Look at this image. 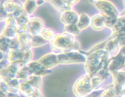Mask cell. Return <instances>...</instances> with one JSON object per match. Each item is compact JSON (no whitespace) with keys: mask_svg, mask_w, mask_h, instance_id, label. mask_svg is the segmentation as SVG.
<instances>
[{"mask_svg":"<svg viewBox=\"0 0 125 97\" xmlns=\"http://www.w3.org/2000/svg\"><path fill=\"white\" fill-rule=\"evenodd\" d=\"M29 68V70L31 71L32 75L43 76L50 73V70L43 66L38 61H33L29 62L26 65Z\"/></svg>","mask_w":125,"mask_h":97,"instance_id":"11","label":"cell"},{"mask_svg":"<svg viewBox=\"0 0 125 97\" xmlns=\"http://www.w3.org/2000/svg\"><path fill=\"white\" fill-rule=\"evenodd\" d=\"M64 32L68 33L72 35H77L80 33V30L76 25H71L65 26L64 28Z\"/></svg>","mask_w":125,"mask_h":97,"instance_id":"27","label":"cell"},{"mask_svg":"<svg viewBox=\"0 0 125 97\" xmlns=\"http://www.w3.org/2000/svg\"><path fill=\"white\" fill-rule=\"evenodd\" d=\"M103 79L97 76H93L91 78V86L92 88L93 89V91L97 90L100 88L103 84Z\"/></svg>","mask_w":125,"mask_h":97,"instance_id":"28","label":"cell"},{"mask_svg":"<svg viewBox=\"0 0 125 97\" xmlns=\"http://www.w3.org/2000/svg\"><path fill=\"white\" fill-rule=\"evenodd\" d=\"M10 50V39L1 35V52L7 53Z\"/></svg>","mask_w":125,"mask_h":97,"instance_id":"29","label":"cell"},{"mask_svg":"<svg viewBox=\"0 0 125 97\" xmlns=\"http://www.w3.org/2000/svg\"><path fill=\"white\" fill-rule=\"evenodd\" d=\"M8 73L10 74V75L16 77V75L19 71V66L16 64H10L8 65V66L5 69Z\"/></svg>","mask_w":125,"mask_h":97,"instance_id":"30","label":"cell"},{"mask_svg":"<svg viewBox=\"0 0 125 97\" xmlns=\"http://www.w3.org/2000/svg\"><path fill=\"white\" fill-rule=\"evenodd\" d=\"M38 4L36 1H26L23 4V9L25 12L28 16H31L35 12L37 9Z\"/></svg>","mask_w":125,"mask_h":97,"instance_id":"20","label":"cell"},{"mask_svg":"<svg viewBox=\"0 0 125 97\" xmlns=\"http://www.w3.org/2000/svg\"><path fill=\"white\" fill-rule=\"evenodd\" d=\"M50 46L53 52L57 54L79 51V45L73 35L66 32L55 35L50 42Z\"/></svg>","mask_w":125,"mask_h":97,"instance_id":"1","label":"cell"},{"mask_svg":"<svg viewBox=\"0 0 125 97\" xmlns=\"http://www.w3.org/2000/svg\"><path fill=\"white\" fill-rule=\"evenodd\" d=\"M117 90L115 87H111L103 91L101 97H115L116 95Z\"/></svg>","mask_w":125,"mask_h":97,"instance_id":"31","label":"cell"},{"mask_svg":"<svg viewBox=\"0 0 125 97\" xmlns=\"http://www.w3.org/2000/svg\"><path fill=\"white\" fill-rule=\"evenodd\" d=\"M103 91H94L93 93H92L90 95H87L85 97H99V96L101 95L102 93H103Z\"/></svg>","mask_w":125,"mask_h":97,"instance_id":"36","label":"cell"},{"mask_svg":"<svg viewBox=\"0 0 125 97\" xmlns=\"http://www.w3.org/2000/svg\"><path fill=\"white\" fill-rule=\"evenodd\" d=\"M113 75V80L115 84V88L117 90L118 88H119L124 84V81L125 80V74L123 73H120L117 71L112 72Z\"/></svg>","mask_w":125,"mask_h":97,"instance_id":"19","label":"cell"},{"mask_svg":"<svg viewBox=\"0 0 125 97\" xmlns=\"http://www.w3.org/2000/svg\"><path fill=\"white\" fill-rule=\"evenodd\" d=\"M8 89H9V87H8L7 84L4 81H1V91L8 93Z\"/></svg>","mask_w":125,"mask_h":97,"instance_id":"35","label":"cell"},{"mask_svg":"<svg viewBox=\"0 0 125 97\" xmlns=\"http://www.w3.org/2000/svg\"><path fill=\"white\" fill-rule=\"evenodd\" d=\"M33 35L28 32H23L18 34L17 36L18 43L20 44L19 50L21 51H26L30 50L31 46V42H32Z\"/></svg>","mask_w":125,"mask_h":97,"instance_id":"10","label":"cell"},{"mask_svg":"<svg viewBox=\"0 0 125 97\" xmlns=\"http://www.w3.org/2000/svg\"><path fill=\"white\" fill-rule=\"evenodd\" d=\"M90 23H91V18H90L89 16L86 14H82L79 16L77 25L80 30H83L86 29L90 25Z\"/></svg>","mask_w":125,"mask_h":97,"instance_id":"17","label":"cell"},{"mask_svg":"<svg viewBox=\"0 0 125 97\" xmlns=\"http://www.w3.org/2000/svg\"><path fill=\"white\" fill-rule=\"evenodd\" d=\"M38 62L48 70L56 66L59 64L57 60V54L55 53L46 54L43 57H41Z\"/></svg>","mask_w":125,"mask_h":97,"instance_id":"7","label":"cell"},{"mask_svg":"<svg viewBox=\"0 0 125 97\" xmlns=\"http://www.w3.org/2000/svg\"><path fill=\"white\" fill-rule=\"evenodd\" d=\"M37 2V4H38V5H41L42 4L44 3V1H36Z\"/></svg>","mask_w":125,"mask_h":97,"instance_id":"37","label":"cell"},{"mask_svg":"<svg viewBox=\"0 0 125 97\" xmlns=\"http://www.w3.org/2000/svg\"><path fill=\"white\" fill-rule=\"evenodd\" d=\"M100 11L101 14L105 20L106 26L112 28L117 21L118 12L112 3L108 1H90Z\"/></svg>","mask_w":125,"mask_h":97,"instance_id":"3","label":"cell"},{"mask_svg":"<svg viewBox=\"0 0 125 97\" xmlns=\"http://www.w3.org/2000/svg\"><path fill=\"white\" fill-rule=\"evenodd\" d=\"M20 44L17 37L10 39V50H19Z\"/></svg>","mask_w":125,"mask_h":97,"instance_id":"33","label":"cell"},{"mask_svg":"<svg viewBox=\"0 0 125 97\" xmlns=\"http://www.w3.org/2000/svg\"><path fill=\"white\" fill-rule=\"evenodd\" d=\"M19 91L25 97H29L34 95L36 89L26 82H23L22 83H20Z\"/></svg>","mask_w":125,"mask_h":97,"instance_id":"15","label":"cell"},{"mask_svg":"<svg viewBox=\"0 0 125 97\" xmlns=\"http://www.w3.org/2000/svg\"><path fill=\"white\" fill-rule=\"evenodd\" d=\"M39 35L47 41H52L55 35L54 31L52 30L51 29L47 28H43V30L41 31V33L39 34Z\"/></svg>","mask_w":125,"mask_h":97,"instance_id":"25","label":"cell"},{"mask_svg":"<svg viewBox=\"0 0 125 97\" xmlns=\"http://www.w3.org/2000/svg\"><path fill=\"white\" fill-rule=\"evenodd\" d=\"M26 82L28 83L30 86L35 89H38L41 88V77L36 75H31L27 79Z\"/></svg>","mask_w":125,"mask_h":97,"instance_id":"18","label":"cell"},{"mask_svg":"<svg viewBox=\"0 0 125 97\" xmlns=\"http://www.w3.org/2000/svg\"><path fill=\"white\" fill-rule=\"evenodd\" d=\"M79 18V16L77 13L75 11L70 10L61 13L60 20L62 24H64L65 26H68L71 25H76Z\"/></svg>","mask_w":125,"mask_h":97,"instance_id":"9","label":"cell"},{"mask_svg":"<svg viewBox=\"0 0 125 97\" xmlns=\"http://www.w3.org/2000/svg\"><path fill=\"white\" fill-rule=\"evenodd\" d=\"M123 58L121 57H117L112 61H110L109 66H108V70L110 72H113L115 71H117L118 69L121 68V65L123 64Z\"/></svg>","mask_w":125,"mask_h":97,"instance_id":"22","label":"cell"},{"mask_svg":"<svg viewBox=\"0 0 125 97\" xmlns=\"http://www.w3.org/2000/svg\"><path fill=\"white\" fill-rule=\"evenodd\" d=\"M8 16L7 12L5 10L3 5H1V21H5Z\"/></svg>","mask_w":125,"mask_h":97,"instance_id":"34","label":"cell"},{"mask_svg":"<svg viewBox=\"0 0 125 97\" xmlns=\"http://www.w3.org/2000/svg\"><path fill=\"white\" fill-rule=\"evenodd\" d=\"M23 52L20 50H10L8 52L7 60L10 64H13L19 67L25 66L23 62Z\"/></svg>","mask_w":125,"mask_h":97,"instance_id":"8","label":"cell"},{"mask_svg":"<svg viewBox=\"0 0 125 97\" xmlns=\"http://www.w3.org/2000/svg\"><path fill=\"white\" fill-rule=\"evenodd\" d=\"M57 60L59 64L86 62V57L81 54L79 51H72L64 53L57 54Z\"/></svg>","mask_w":125,"mask_h":97,"instance_id":"5","label":"cell"},{"mask_svg":"<svg viewBox=\"0 0 125 97\" xmlns=\"http://www.w3.org/2000/svg\"><path fill=\"white\" fill-rule=\"evenodd\" d=\"M91 76L86 75L79 78L73 85V93L77 97H85L92 93Z\"/></svg>","mask_w":125,"mask_h":97,"instance_id":"4","label":"cell"},{"mask_svg":"<svg viewBox=\"0 0 125 97\" xmlns=\"http://www.w3.org/2000/svg\"><path fill=\"white\" fill-rule=\"evenodd\" d=\"M108 54L103 50H98L86 55L84 69L87 75L93 77L102 68L104 63L108 60Z\"/></svg>","mask_w":125,"mask_h":97,"instance_id":"2","label":"cell"},{"mask_svg":"<svg viewBox=\"0 0 125 97\" xmlns=\"http://www.w3.org/2000/svg\"><path fill=\"white\" fill-rule=\"evenodd\" d=\"M50 2L57 11L62 13L72 10V7L78 3L79 1H50Z\"/></svg>","mask_w":125,"mask_h":97,"instance_id":"12","label":"cell"},{"mask_svg":"<svg viewBox=\"0 0 125 97\" xmlns=\"http://www.w3.org/2000/svg\"><path fill=\"white\" fill-rule=\"evenodd\" d=\"M6 26L12 27H17V23H16V19L13 16L12 14H8V16L5 19Z\"/></svg>","mask_w":125,"mask_h":97,"instance_id":"32","label":"cell"},{"mask_svg":"<svg viewBox=\"0 0 125 97\" xmlns=\"http://www.w3.org/2000/svg\"><path fill=\"white\" fill-rule=\"evenodd\" d=\"M18 35V32L17 30V27L9 26L5 25L2 31L1 35L9 39H12L17 37Z\"/></svg>","mask_w":125,"mask_h":97,"instance_id":"16","label":"cell"},{"mask_svg":"<svg viewBox=\"0 0 125 97\" xmlns=\"http://www.w3.org/2000/svg\"><path fill=\"white\" fill-rule=\"evenodd\" d=\"M30 18H29V16L24 12L21 16L16 18V23H17V28L18 27H24L26 26L28 24L29 21H30Z\"/></svg>","mask_w":125,"mask_h":97,"instance_id":"24","label":"cell"},{"mask_svg":"<svg viewBox=\"0 0 125 97\" xmlns=\"http://www.w3.org/2000/svg\"><path fill=\"white\" fill-rule=\"evenodd\" d=\"M27 32L32 35H39L43 29V22L38 18H31L27 25Z\"/></svg>","mask_w":125,"mask_h":97,"instance_id":"6","label":"cell"},{"mask_svg":"<svg viewBox=\"0 0 125 97\" xmlns=\"http://www.w3.org/2000/svg\"><path fill=\"white\" fill-rule=\"evenodd\" d=\"M46 40L44 39L40 35H37L33 36L31 42V46L32 47H38L43 46L47 43Z\"/></svg>","mask_w":125,"mask_h":97,"instance_id":"23","label":"cell"},{"mask_svg":"<svg viewBox=\"0 0 125 97\" xmlns=\"http://www.w3.org/2000/svg\"><path fill=\"white\" fill-rule=\"evenodd\" d=\"M32 75L31 71L27 66L22 67L16 75V78L19 80H23V82L27 81L29 77Z\"/></svg>","mask_w":125,"mask_h":97,"instance_id":"21","label":"cell"},{"mask_svg":"<svg viewBox=\"0 0 125 97\" xmlns=\"http://www.w3.org/2000/svg\"><path fill=\"white\" fill-rule=\"evenodd\" d=\"M90 26L94 30H102L106 26V23L104 18L101 14L94 15L91 18Z\"/></svg>","mask_w":125,"mask_h":97,"instance_id":"13","label":"cell"},{"mask_svg":"<svg viewBox=\"0 0 125 97\" xmlns=\"http://www.w3.org/2000/svg\"><path fill=\"white\" fill-rule=\"evenodd\" d=\"M3 5L8 14H12L16 10L18 4L12 1H7L3 4Z\"/></svg>","mask_w":125,"mask_h":97,"instance_id":"26","label":"cell"},{"mask_svg":"<svg viewBox=\"0 0 125 97\" xmlns=\"http://www.w3.org/2000/svg\"><path fill=\"white\" fill-rule=\"evenodd\" d=\"M118 43H119V40L117 37H114L111 39L108 40L105 42V44L104 45L103 50L108 55L113 53L117 49Z\"/></svg>","mask_w":125,"mask_h":97,"instance_id":"14","label":"cell"}]
</instances>
